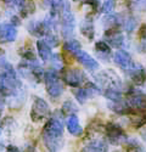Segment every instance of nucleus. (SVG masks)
<instances>
[{"mask_svg":"<svg viewBox=\"0 0 146 152\" xmlns=\"http://www.w3.org/2000/svg\"><path fill=\"white\" fill-rule=\"evenodd\" d=\"M3 55H4V53H3V50L0 49V56H3Z\"/></svg>","mask_w":146,"mask_h":152,"instance_id":"nucleus-41","label":"nucleus"},{"mask_svg":"<svg viewBox=\"0 0 146 152\" xmlns=\"http://www.w3.org/2000/svg\"><path fill=\"white\" fill-rule=\"evenodd\" d=\"M113 152H120V151H113Z\"/></svg>","mask_w":146,"mask_h":152,"instance_id":"nucleus-42","label":"nucleus"},{"mask_svg":"<svg viewBox=\"0 0 146 152\" xmlns=\"http://www.w3.org/2000/svg\"><path fill=\"white\" fill-rule=\"evenodd\" d=\"M64 50L69 54H76L78 50H80V43L76 39H67L64 44Z\"/></svg>","mask_w":146,"mask_h":152,"instance_id":"nucleus-26","label":"nucleus"},{"mask_svg":"<svg viewBox=\"0 0 146 152\" xmlns=\"http://www.w3.org/2000/svg\"><path fill=\"white\" fill-rule=\"evenodd\" d=\"M0 133H1V122H0ZM0 146H3V142H1V139H0Z\"/></svg>","mask_w":146,"mask_h":152,"instance_id":"nucleus-40","label":"nucleus"},{"mask_svg":"<svg viewBox=\"0 0 146 152\" xmlns=\"http://www.w3.org/2000/svg\"><path fill=\"white\" fill-rule=\"evenodd\" d=\"M44 83H45V88H46V93L50 97L58 99L64 94L65 85L62 83V79L58 77L57 71H55V69L45 71Z\"/></svg>","mask_w":146,"mask_h":152,"instance_id":"nucleus-3","label":"nucleus"},{"mask_svg":"<svg viewBox=\"0 0 146 152\" xmlns=\"http://www.w3.org/2000/svg\"><path fill=\"white\" fill-rule=\"evenodd\" d=\"M127 74L135 85H142L146 80V73L144 67L137 62H134V65L127 71Z\"/></svg>","mask_w":146,"mask_h":152,"instance_id":"nucleus-13","label":"nucleus"},{"mask_svg":"<svg viewBox=\"0 0 146 152\" xmlns=\"http://www.w3.org/2000/svg\"><path fill=\"white\" fill-rule=\"evenodd\" d=\"M66 128L68 130V133L73 136H80L84 132V129L82 128V125L79 123V119L77 117V115H72L67 117L66 121Z\"/></svg>","mask_w":146,"mask_h":152,"instance_id":"nucleus-16","label":"nucleus"},{"mask_svg":"<svg viewBox=\"0 0 146 152\" xmlns=\"http://www.w3.org/2000/svg\"><path fill=\"white\" fill-rule=\"evenodd\" d=\"M20 9V12H21V16L22 17H27L28 15L33 14L35 11V5L32 0H24L23 4L18 7Z\"/></svg>","mask_w":146,"mask_h":152,"instance_id":"nucleus-25","label":"nucleus"},{"mask_svg":"<svg viewBox=\"0 0 146 152\" xmlns=\"http://www.w3.org/2000/svg\"><path fill=\"white\" fill-rule=\"evenodd\" d=\"M95 50L96 54L100 58L105 60L106 62L111 57V46H110L105 40H99L95 43Z\"/></svg>","mask_w":146,"mask_h":152,"instance_id":"nucleus-20","label":"nucleus"},{"mask_svg":"<svg viewBox=\"0 0 146 152\" xmlns=\"http://www.w3.org/2000/svg\"><path fill=\"white\" fill-rule=\"evenodd\" d=\"M124 147V152H146V148L135 139H127V141L122 145Z\"/></svg>","mask_w":146,"mask_h":152,"instance_id":"nucleus-23","label":"nucleus"},{"mask_svg":"<svg viewBox=\"0 0 146 152\" xmlns=\"http://www.w3.org/2000/svg\"><path fill=\"white\" fill-rule=\"evenodd\" d=\"M11 24L12 26H18V24H21V18L18 16H12L11 17Z\"/></svg>","mask_w":146,"mask_h":152,"instance_id":"nucleus-36","label":"nucleus"},{"mask_svg":"<svg viewBox=\"0 0 146 152\" xmlns=\"http://www.w3.org/2000/svg\"><path fill=\"white\" fill-rule=\"evenodd\" d=\"M133 7L137 9V10L146 11V0H138V1L133 5Z\"/></svg>","mask_w":146,"mask_h":152,"instance_id":"nucleus-32","label":"nucleus"},{"mask_svg":"<svg viewBox=\"0 0 146 152\" xmlns=\"http://www.w3.org/2000/svg\"><path fill=\"white\" fill-rule=\"evenodd\" d=\"M113 61L119 68H122L126 72L134 65V61H133L130 54L128 51H126V50H123V49H119L118 51L115 53Z\"/></svg>","mask_w":146,"mask_h":152,"instance_id":"nucleus-12","label":"nucleus"},{"mask_svg":"<svg viewBox=\"0 0 146 152\" xmlns=\"http://www.w3.org/2000/svg\"><path fill=\"white\" fill-rule=\"evenodd\" d=\"M84 4H87V5H90L93 7L94 11L97 10V7H99V1L97 0H85V3Z\"/></svg>","mask_w":146,"mask_h":152,"instance_id":"nucleus-33","label":"nucleus"},{"mask_svg":"<svg viewBox=\"0 0 146 152\" xmlns=\"http://www.w3.org/2000/svg\"><path fill=\"white\" fill-rule=\"evenodd\" d=\"M104 134L106 141L115 146H122L128 139V135L124 129L113 122H110L104 126Z\"/></svg>","mask_w":146,"mask_h":152,"instance_id":"nucleus-4","label":"nucleus"},{"mask_svg":"<svg viewBox=\"0 0 146 152\" xmlns=\"http://www.w3.org/2000/svg\"><path fill=\"white\" fill-rule=\"evenodd\" d=\"M17 38V29L11 23H1L0 24V43H12Z\"/></svg>","mask_w":146,"mask_h":152,"instance_id":"nucleus-14","label":"nucleus"},{"mask_svg":"<svg viewBox=\"0 0 146 152\" xmlns=\"http://www.w3.org/2000/svg\"><path fill=\"white\" fill-rule=\"evenodd\" d=\"M80 152H108V142L105 137H91L84 144Z\"/></svg>","mask_w":146,"mask_h":152,"instance_id":"nucleus-10","label":"nucleus"},{"mask_svg":"<svg viewBox=\"0 0 146 152\" xmlns=\"http://www.w3.org/2000/svg\"><path fill=\"white\" fill-rule=\"evenodd\" d=\"M115 6H116V0H104L102 12L104 14H112Z\"/></svg>","mask_w":146,"mask_h":152,"instance_id":"nucleus-30","label":"nucleus"},{"mask_svg":"<svg viewBox=\"0 0 146 152\" xmlns=\"http://www.w3.org/2000/svg\"><path fill=\"white\" fill-rule=\"evenodd\" d=\"M139 51L140 53H146V38L141 40V43L139 45Z\"/></svg>","mask_w":146,"mask_h":152,"instance_id":"nucleus-37","label":"nucleus"},{"mask_svg":"<svg viewBox=\"0 0 146 152\" xmlns=\"http://www.w3.org/2000/svg\"><path fill=\"white\" fill-rule=\"evenodd\" d=\"M51 63V66H53V69L55 71H62L64 68V65H62V57H61L58 54H53L50 61H49Z\"/></svg>","mask_w":146,"mask_h":152,"instance_id":"nucleus-28","label":"nucleus"},{"mask_svg":"<svg viewBox=\"0 0 146 152\" xmlns=\"http://www.w3.org/2000/svg\"><path fill=\"white\" fill-rule=\"evenodd\" d=\"M44 40L46 42V44L50 46V48H56V46H58V39H57V37L54 34V32L46 34V35L44 37Z\"/></svg>","mask_w":146,"mask_h":152,"instance_id":"nucleus-29","label":"nucleus"},{"mask_svg":"<svg viewBox=\"0 0 146 152\" xmlns=\"http://www.w3.org/2000/svg\"><path fill=\"white\" fill-rule=\"evenodd\" d=\"M101 93L111 102H118V101L124 99L123 91H122V89H118V88H108V89H104Z\"/></svg>","mask_w":146,"mask_h":152,"instance_id":"nucleus-21","label":"nucleus"},{"mask_svg":"<svg viewBox=\"0 0 146 152\" xmlns=\"http://www.w3.org/2000/svg\"><path fill=\"white\" fill-rule=\"evenodd\" d=\"M42 140L47 152H58L65 144V123L64 115L60 110L51 112V116L47 118L43 132Z\"/></svg>","mask_w":146,"mask_h":152,"instance_id":"nucleus-1","label":"nucleus"},{"mask_svg":"<svg viewBox=\"0 0 146 152\" xmlns=\"http://www.w3.org/2000/svg\"><path fill=\"white\" fill-rule=\"evenodd\" d=\"M122 26H123L126 32L130 33V32H133L134 29L137 28V20L134 18L133 16H129L126 20H123V22H122Z\"/></svg>","mask_w":146,"mask_h":152,"instance_id":"nucleus-27","label":"nucleus"},{"mask_svg":"<svg viewBox=\"0 0 146 152\" xmlns=\"http://www.w3.org/2000/svg\"><path fill=\"white\" fill-rule=\"evenodd\" d=\"M61 79H62V82H65L67 85H69L71 88H80V86H84L87 84V82H89L85 73L80 69H77V68L62 71Z\"/></svg>","mask_w":146,"mask_h":152,"instance_id":"nucleus-8","label":"nucleus"},{"mask_svg":"<svg viewBox=\"0 0 146 152\" xmlns=\"http://www.w3.org/2000/svg\"><path fill=\"white\" fill-rule=\"evenodd\" d=\"M105 38H106V43L116 49H122L124 45V35L122 34L119 28H112V29H106L105 31Z\"/></svg>","mask_w":146,"mask_h":152,"instance_id":"nucleus-11","label":"nucleus"},{"mask_svg":"<svg viewBox=\"0 0 146 152\" xmlns=\"http://www.w3.org/2000/svg\"><path fill=\"white\" fill-rule=\"evenodd\" d=\"M74 31H76V18L71 12L69 4L66 0L62 12H61V33H62V37L65 39H71L74 35Z\"/></svg>","mask_w":146,"mask_h":152,"instance_id":"nucleus-6","label":"nucleus"},{"mask_svg":"<svg viewBox=\"0 0 146 152\" xmlns=\"http://www.w3.org/2000/svg\"><path fill=\"white\" fill-rule=\"evenodd\" d=\"M76 57V60L82 63V65L87 68L88 71H96L99 69V62H97L94 57H91L88 53L83 51V50H78L76 54H73Z\"/></svg>","mask_w":146,"mask_h":152,"instance_id":"nucleus-15","label":"nucleus"},{"mask_svg":"<svg viewBox=\"0 0 146 152\" xmlns=\"http://www.w3.org/2000/svg\"><path fill=\"white\" fill-rule=\"evenodd\" d=\"M60 111L64 115V117H68V116H72V115H77L78 106L73 102L72 100H66L62 104V107H61Z\"/></svg>","mask_w":146,"mask_h":152,"instance_id":"nucleus-24","label":"nucleus"},{"mask_svg":"<svg viewBox=\"0 0 146 152\" xmlns=\"http://www.w3.org/2000/svg\"><path fill=\"white\" fill-rule=\"evenodd\" d=\"M140 135H141V139L142 141L146 144V128H142V130L140 132Z\"/></svg>","mask_w":146,"mask_h":152,"instance_id":"nucleus-39","label":"nucleus"},{"mask_svg":"<svg viewBox=\"0 0 146 152\" xmlns=\"http://www.w3.org/2000/svg\"><path fill=\"white\" fill-rule=\"evenodd\" d=\"M36 50H38V55L42 58V61L44 62H49L53 56L51 53V48L46 44V42L44 39H39L36 42Z\"/></svg>","mask_w":146,"mask_h":152,"instance_id":"nucleus-19","label":"nucleus"},{"mask_svg":"<svg viewBox=\"0 0 146 152\" xmlns=\"http://www.w3.org/2000/svg\"><path fill=\"white\" fill-rule=\"evenodd\" d=\"M5 105H6V100H5V96L0 95V116H1V113L4 112Z\"/></svg>","mask_w":146,"mask_h":152,"instance_id":"nucleus-35","label":"nucleus"},{"mask_svg":"<svg viewBox=\"0 0 146 152\" xmlns=\"http://www.w3.org/2000/svg\"><path fill=\"white\" fill-rule=\"evenodd\" d=\"M27 29L32 35L38 38H44L46 34H49L47 29L44 26V22H39V21H32L27 26Z\"/></svg>","mask_w":146,"mask_h":152,"instance_id":"nucleus-17","label":"nucleus"},{"mask_svg":"<svg viewBox=\"0 0 146 152\" xmlns=\"http://www.w3.org/2000/svg\"><path fill=\"white\" fill-rule=\"evenodd\" d=\"M139 38H140L141 40L146 38V23L141 24V27H140V29H139Z\"/></svg>","mask_w":146,"mask_h":152,"instance_id":"nucleus-34","label":"nucleus"},{"mask_svg":"<svg viewBox=\"0 0 146 152\" xmlns=\"http://www.w3.org/2000/svg\"><path fill=\"white\" fill-rule=\"evenodd\" d=\"M51 116V111H50V106L47 105V102L39 97V96H34L33 104H32V108L29 112V117L32 119V122L34 123H39L43 122L45 119H47Z\"/></svg>","mask_w":146,"mask_h":152,"instance_id":"nucleus-5","label":"nucleus"},{"mask_svg":"<svg viewBox=\"0 0 146 152\" xmlns=\"http://www.w3.org/2000/svg\"><path fill=\"white\" fill-rule=\"evenodd\" d=\"M6 152H20V151H18V148H17L16 146H11V145H10V146L6 148Z\"/></svg>","mask_w":146,"mask_h":152,"instance_id":"nucleus-38","label":"nucleus"},{"mask_svg":"<svg viewBox=\"0 0 146 152\" xmlns=\"http://www.w3.org/2000/svg\"><path fill=\"white\" fill-rule=\"evenodd\" d=\"M20 55L22 56L23 60H36L32 48H26V49H22V50L20 49Z\"/></svg>","mask_w":146,"mask_h":152,"instance_id":"nucleus-31","label":"nucleus"},{"mask_svg":"<svg viewBox=\"0 0 146 152\" xmlns=\"http://www.w3.org/2000/svg\"><path fill=\"white\" fill-rule=\"evenodd\" d=\"M97 84L104 89H108V88H118L122 89V82L118 75L112 71V69H106L96 75Z\"/></svg>","mask_w":146,"mask_h":152,"instance_id":"nucleus-9","label":"nucleus"},{"mask_svg":"<svg viewBox=\"0 0 146 152\" xmlns=\"http://www.w3.org/2000/svg\"><path fill=\"white\" fill-rule=\"evenodd\" d=\"M123 22V20H119V16L113 14H106V16L102 18V24L106 29H112V28H119V26Z\"/></svg>","mask_w":146,"mask_h":152,"instance_id":"nucleus-22","label":"nucleus"},{"mask_svg":"<svg viewBox=\"0 0 146 152\" xmlns=\"http://www.w3.org/2000/svg\"><path fill=\"white\" fill-rule=\"evenodd\" d=\"M22 89V83L17 77L16 71L7 62L0 73V95L10 97Z\"/></svg>","mask_w":146,"mask_h":152,"instance_id":"nucleus-2","label":"nucleus"},{"mask_svg":"<svg viewBox=\"0 0 146 152\" xmlns=\"http://www.w3.org/2000/svg\"><path fill=\"white\" fill-rule=\"evenodd\" d=\"M72 94L74 95L76 100L78 101L79 104H85L89 99L96 96L101 94V89L96 84H94L93 82H87L84 86H80V88H73L72 90Z\"/></svg>","mask_w":146,"mask_h":152,"instance_id":"nucleus-7","label":"nucleus"},{"mask_svg":"<svg viewBox=\"0 0 146 152\" xmlns=\"http://www.w3.org/2000/svg\"><path fill=\"white\" fill-rule=\"evenodd\" d=\"M80 32L82 34L88 38L89 40H93L94 39V35H95V28H94V22H93V18L91 17H87L84 18L80 23Z\"/></svg>","mask_w":146,"mask_h":152,"instance_id":"nucleus-18","label":"nucleus"}]
</instances>
